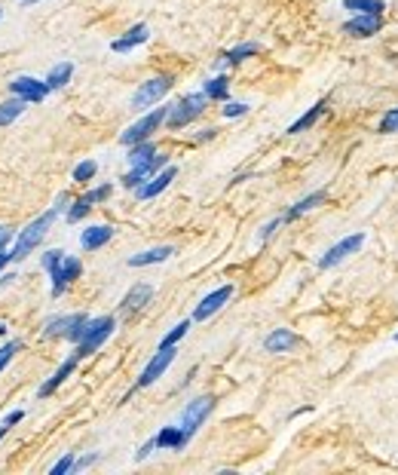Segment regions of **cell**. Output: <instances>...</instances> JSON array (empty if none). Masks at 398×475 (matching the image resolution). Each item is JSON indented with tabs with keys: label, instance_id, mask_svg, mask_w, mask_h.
<instances>
[{
	"label": "cell",
	"instance_id": "1",
	"mask_svg": "<svg viewBox=\"0 0 398 475\" xmlns=\"http://www.w3.org/2000/svg\"><path fill=\"white\" fill-rule=\"evenodd\" d=\"M55 218H59V212L49 209V212H43V215H37L31 224H28L25 230H18V236L13 242V251H9V258H13V264H18V261H25L31 251L40 246L43 236L49 234V227L55 224Z\"/></svg>",
	"mask_w": 398,
	"mask_h": 475
},
{
	"label": "cell",
	"instance_id": "2",
	"mask_svg": "<svg viewBox=\"0 0 398 475\" xmlns=\"http://www.w3.org/2000/svg\"><path fill=\"white\" fill-rule=\"evenodd\" d=\"M117 328V319L114 316H95V319H86V325H83V334L77 340V350H74V356L77 359H86L92 356L95 350L105 347V340L114 334Z\"/></svg>",
	"mask_w": 398,
	"mask_h": 475
},
{
	"label": "cell",
	"instance_id": "3",
	"mask_svg": "<svg viewBox=\"0 0 398 475\" xmlns=\"http://www.w3.org/2000/svg\"><path fill=\"white\" fill-rule=\"evenodd\" d=\"M206 96L202 92H190V96L178 98L175 105H169V114H165V126L169 129H184L190 126L197 117H202V110H206Z\"/></svg>",
	"mask_w": 398,
	"mask_h": 475
},
{
	"label": "cell",
	"instance_id": "4",
	"mask_svg": "<svg viewBox=\"0 0 398 475\" xmlns=\"http://www.w3.org/2000/svg\"><path fill=\"white\" fill-rule=\"evenodd\" d=\"M175 86L172 74H160V77H151L147 83H141V86L135 89L132 96V110H144V108H153L160 105V101L169 96V89Z\"/></svg>",
	"mask_w": 398,
	"mask_h": 475
},
{
	"label": "cell",
	"instance_id": "5",
	"mask_svg": "<svg viewBox=\"0 0 398 475\" xmlns=\"http://www.w3.org/2000/svg\"><path fill=\"white\" fill-rule=\"evenodd\" d=\"M165 114H169V108H153V110H147V114L141 120H135L132 126L126 129L123 135H119V144H138V142H147L156 129H160L165 123Z\"/></svg>",
	"mask_w": 398,
	"mask_h": 475
},
{
	"label": "cell",
	"instance_id": "6",
	"mask_svg": "<svg viewBox=\"0 0 398 475\" xmlns=\"http://www.w3.org/2000/svg\"><path fill=\"white\" fill-rule=\"evenodd\" d=\"M211 408H215V399L211 396H199V399H193V402L184 405V411H181V430L193 439V433L199 430L202 423L209 420V414H211Z\"/></svg>",
	"mask_w": 398,
	"mask_h": 475
},
{
	"label": "cell",
	"instance_id": "7",
	"mask_svg": "<svg viewBox=\"0 0 398 475\" xmlns=\"http://www.w3.org/2000/svg\"><path fill=\"white\" fill-rule=\"evenodd\" d=\"M80 273H83L80 258L64 255V258L59 261V267L49 270V279H52V297H62V294L74 285V279H80Z\"/></svg>",
	"mask_w": 398,
	"mask_h": 475
},
{
	"label": "cell",
	"instance_id": "8",
	"mask_svg": "<svg viewBox=\"0 0 398 475\" xmlns=\"http://www.w3.org/2000/svg\"><path fill=\"white\" fill-rule=\"evenodd\" d=\"M9 96L22 98L28 105H40L49 96V86H46V80H37V77H13L9 80Z\"/></svg>",
	"mask_w": 398,
	"mask_h": 475
},
{
	"label": "cell",
	"instance_id": "9",
	"mask_svg": "<svg viewBox=\"0 0 398 475\" xmlns=\"http://www.w3.org/2000/svg\"><path fill=\"white\" fill-rule=\"evenodd\" d=\"M365 246V234H353V236H344L340 242H334V246H331L325 255L319 258V267L322 270H331V267H337L340 261H346L349 255H356L358 248Z\"/></svg>",
	"mask_w": 398,
	"mask_h": 475
},
{
	"label": "cell",
	"instance_id": "10",
	"mask_svg": "<svg viewBox=\"0 0 398 475\" xmlns=\"http://www.w3.org/2000/svg\"><path fill=\"white\" fill-rule=\"evenodd\" d=\"M175 356H178V353H175V347H160L156 350V356L147 362L144 365V371H141V377H138V389H144V387H151V384H156V380H160L165 371H169V365L175 362Z\"/></svg>",
	"mask_w": 398,
	"mask_h": 475
},
{
	"label": "cell",
	"instance_id": "11",
	"mask_svg": "<svg viewBox=\"0 0 398 475\" xmlns=\"http://www.w3.org/2000/svg\"><path fill=\"white\" fill-rule=\"evenodd\" d=\"M230 294H233V285H221V288H215L211 294H206V297H202V301L197 304V310H193V322L211 319V316H215L221 307L230 301Z\"/></svg>",
	"mask_w": 398,
	"mask_h": 475
},
{
	"label": "cell",
	"instance_id": "12",
	"mask_svg": "<svg viewBox=\"0 0 398 475\" xmlns=\"http://www.w3.org/2000/svg\"><path fill=\"white\" fill-rule=\"evenodd\" d=\"M175 178H178V169H175V166H163L160 172L151 175V178H147L141 188L135 190V193H138V200H153V197H160V193L169 188Z\"/></svg>",
	"mask_w": 398,
	"mask_h": 475
},
{
	"label": "cell",
	"instance_id": "13",
	"mask_svg": "<svg viewBox=\"0 0 398 475\" xmlns=\"http://www.w3.org/2000/svg\"><path fill=\"white\" fill-rule=\"evenodd\" d=\"M380 28H383V16L356 13L349 22H344V34H349V37H374V34H380Z\"/></svg>",
	"mask_w": 398,
	"mask_h": 475
},
{
	"label": "cell",
	"instance_id": "14",
	"mask_svg": "<svg viewBox=\"0 0 398 475\" xmlns=\"http://www.w3.org/2000/svg\"><path fill=\"white\" fill-rule=\"evenodd\" d=\"M83 319H89L86 313H68V316H52V319H46L43 325V338H68V334L74 331V325H80Z\"/></svg>",
	"mask_w": 398,
	"mask_h": 475
},
{
	"label": "cell",
	"instance_id": "15",
	"mask_svg": "<svg viewBox=\"0 0 398 475\" xmlns=\"http://www.w3.org/2000/svg\"><path fill=\"white\" fill-rule=\"evenodd\" d=\"M77 362H80V359L71 353V356L64 359L59 368H55V374H52L49 380H43V384H40V389H37V399H49V396L55 393V389H59V387L64 384V380H68V377L74 374V371H77Z\"/></svg>",
	"mask_w": 398,
	"mask_h": 475
},
{
	"label": "cell",
	"instance_id": "16",
	"mask_svg": "<svg viewBox=\"0 0 398 475\" xmlns=\"http://www.w3.org/2000/svg\"><path fill=\"white\" fill-rule=\"evenodd\" d=\"M151 297H153V285L138 282V285H132V288L126 292L123 304H119V313H123V316H132V313H138V310H144V307L151 304Z\"/></svg>",
	"mask_w": 398,
	"mask_h": 475
},
{
	"label": "cell",
	"instance_id": "17",
	"mask_svg": "<svg viewBox=\"0 0 398 475\" xmlns=\"http://www.w3.org/2000/svg\"><path fill=\"white\" fill-rule=\"evenodd\" d=\"M147 40H151V28H147L144 22H138V25L129 28L123 37H117V40L110 43V50H114V52H132L135 46H141Z\"/></svg>",
	"mask_w": 398,
	"mask_h": 475
},
{
	"label": "cell",
	"instance_id": "18",
	"mask_svg": "<svg viewBox=\"0 0 398 475\" xmlns=\"http://www.w3.org/2000/svg\"><path fill=\"white\" fill-rule=\"evenodd\" d=\"M187 442H190V435L184 433L181 426H163V430L153 435V445L160 451H184Z\"/></svg>",
	"mask_w": 398,
	"mask_h": 475
},
{
	"label": "cell",
	"instance_id": "19",
	"mask_svg": "<svg viewBox=\"0 0 398 475\" xmlns=\"http://www.w3.org/2000/svg\"><path fill=\"white\" fill-rule=\"evenodd\" d=\"M110 239H114V227L92 224V227H86L80 234V246H83V251H98V248H105Z\"/></svg>",
	"mask_w": 398,
	"mask_h": 475
},
{
	"label": "cell",
	"instance_id": "20",
	"mask_svg": "<svg viewBox=\"0 0 398 475\" xmlns=\"http://www.w3.org/2000/svg\"><path fill=\"white\" fill-rule=\"evenodd\" d=\"M264 347H267V353H291L294 347H298V334H294L291 328H276V331H270L267 334V340H264Z\"/></svg>",
	"mask_w": 398,
	"mask_h": 475
},
{
	"label": "cell",
	"instance_id": "21",
	"mask_svg": "<svg viewBox=\"0 0 398 475\" xmlns=\"http://www.w3.org/2000/svg\"><path fill=\"white\" fill-rule=\"evenodd\" d=\"M175 255L172 246H156V248H147V251H138L126 261L129 267H151V264H163V261H169Z\"/></svg>",
	"mask_w": 398,
	"mask_h": 475
},
{
	"label": "cell",
	"instance_id": "22",
	"mask_svg": "<svg viewBox=\"0 0 398 475\" xmlns=\"http://www.w3.org/2000/svg\"><path fill=\"white\" fill-rule=\"evenodd\" d=\"M325 200H328V193H325V190H316V193H310V197H303V200H298V202H294V206H291V209L282 215V221H298L300 215H307V212H312L316 206H322V202H325Z\"/></svg>",
	"mask_w": 398,
	"mask_h": 475
},
{
	"label": "cell",
	"instance_id": "23",
	"mask_svg": "<svg viewBox=\"0 0 398 475\" xmlns=\"http://www.w3.org/2000/svg\"><path fill=\"white\" fill-rule=\"evenodd\" d=\"M325 108H328L325 101H316V105H312L303 117L294 120V123H291L288 129H285V132H288V135H300V132H307V129H312V126H316L319 120H322V114H325Z\"/></svg>",
	"mask_w": 398,
	"mask_h": 475
},
{
	"label": "cell",
	"instance_id": "24",
	"mask_svg": "<svg viewBox=\"0 0 398 475\" xmlns=\"http://www.w3.org/2000/svg\"><path fill=\"white\" fill-rule=\"evenodd\" d=\"M71 77H74V64L71 62H59V64H52V71L46 74V86H49V92H59V89H64L71 83Z\"/></svg>",
	"mask_w": 398,
	"mask_h": 475
},
{
	"label": "cell",
	"instance_id": "25",
	"mask_svg": "<svg viewBox=\"0 0 398 475\" xmlns=\"http://www.w3.org/2000/svg\"><path fill=\"white\" fill-rule=\"evenodd\" d=\"M202 96H206L209 101H227V96H230V80L224 77V74H218V77H209L206 83H202Z\"/></svg>",
	"mask_w": 398,
	"mask_h": 475
},
{
	"label": "cell",
	"instance_id": "26",
	"mask_svg": "<svg viewBox=\"0 0 398 475\" xmlns=\"http://www.w3.org/2000/svg\"><path fill=\"white\" fill-rule=\"evenodd\" d=\"M261 52V46L257 43H239V46H233L230 52H224L218 59V68H224V64H239V62H245V59H252V55H257Z\"/></svg>",
	"mask_w": 398,
	"mask_h": 475
},
{
	"label": "cell",
	"instance_id": "27",
	"mask_svg": "<svg viewBox=\"0 0 398 475\" xmlns=\"http://www.w3.org/2000/svg\"><path fill=\"white\" fill-rule=\"evenodd\" d=\"M25 108H28V101L22 98H6V101H0V126H13L18 117L25 114Z\"/></svg>",
	"mask_w": 398,
	"mask_h": 475
},
{
	"label": "cell",
	"instance_id": "28",
	"mask_svg": "<svg viewBox=\"0 0 398 475\" xmlns=\"http://www.w3.org/2000/svg\"><path fill=\"white\" fill-rule=\"evenodd\" d=\"M156 154V144L147 138V142H138V144H129V154H126V160L129 166H144V163H151V156Z\"/></svg>",
	"mask_w": 398,
	"mask_h": 475
},
{
	"label": "cell",
	"instance_id": "29",
	"mask_svg": "<svg viewBox=\"0 0 398 475\" xmlns=\"http://www.w3.org/2000/svg\"><path fill=\"white\" fill-rule=\"evenodd\" d=\"M344 9H349V13H365V16H383L386 4L383 0H344Z\"/></svg>",
	"mask_w": 398,
	"mask_h": 475
},
{
	"label": "cell",
	"instance_id": "30",
	"mask_svg": "<svg viewBox=\"0 0 398 475\" xmlns=\"http://www.w3.org/2000/svg\"><path fill=\"white\" fill-rule=\"evenodd\" d=\"M92 206H95V202L89 200V193H83V197H77V200H74L71 206H68V212H64V218H68L71 224H80V221L92 212Z\"/></svg>",
	"mask_w": 398,
	"mask_h": 475
},
{
	"label": "cell",
	"instance_id": "31",
	"mask_svg": "<svg viewBox=\"0 0 398 475\" xmlns=\"http://www.w3.org/2000/svg\"><path fill=\"white\" fill-rule=\"evenodd\" d=\"M95 172H98V163H95V160H83V163L74 166V181H77V184H86V181L95 178Z\"/></svg>",
	"mask_w": 398,
	"mask_h": 475
},
{
	"label": "cell",
	"instance_id": "32",
	"mask_svg": "<svg viewBox=\"0 0 398 475\" xmlns=\"http://www.w3.org/2000/svg\"><path fill=\"white\" fill-rule=\"evenodd\" d=\"M187 331H190V319H184V322H178V325H175V328L160 340V347H175V343H178Z\"/></svg>",
	"mask_w": 398,
	"mask_h": 475
},
{
	"label": "cell",
	"instance_id": "33",
	"mask_svg": "<svg viewBox=\"0 0 398 475\" xmlns=\"http://www.w3.org/2000/svg\"><path fill=\"white\" fill-rule=\"evenodd\" d=\"M22 350V340H6L4 347H0V371H4L9 362H13V356Z\"/></svg>",
	"mask_w": 398,
	"mask_h": 475
},
{
	"label": "cell",
	"instance_id": "34",
	"mask_svg": "<svg viewBox=\"0 0 398 475\" xmlns=\"http://www.w3.org/2000/svg\"><path fill=\"white\" fill-rule=\"evenodd\" d=\"M377 132H380V135H395L398 132V108H392L390 114L380 120V129H377Z\"/></svg>",
	"mask_w": 398,
	"mask_h": 475
},
{
	"label": "cell",
	"instance_id": "35",
	"mask_svg": "<svg viewBox=\"0 0 398 475\" xmlns=\"http://www.w3.org/2000/svg\"><path fill=\"white\" fill-rule=\"evenodd\" d=\"M64 258V251L62 248H49V251H43V258H40V264H43V270L49 273V270H55L59 267V261Z\"/></svg>",
	"mask_w": 398,
	"mask_h": 475
},
{
	"label": "cell",
	"instance_id": "36",
	"mask_svg": "<svg viewBox=\"0 0 398 475\" xmlns=\"http://www.w3.org/2000/svg\"><path fill=\"white\" fill-rule=\"evenodd\" d=\"M74 460H77L74 454H64L62 460H55V463H52V469H49V472H52V475H68V472L74 469Z\"/></svg>",
	"mask_w": 398,
	"mask_h": 475
},
{
	"label": "cell",
	"instance_id": "37",
	"mask_svg": "<svg viewBox=\"0 0 398 475\" xmlns=\"http://www.w3.org/2000/svg\"><path fill=\"white\" fill-rule=\"evenodd\" d=\"M245 114H248V105H245V101H227V105H224V117H227V120L245 117Z\"/></svg>",
	"mask_w": 398,
	"mask_h": 475
},
{
	"label": "cell",
	"instance_id": "38",
	"mask_svg": "<svg viewBox=\"0 0 398 475\" xmlns=\"http://www.w3.org/2000/svg\"><path fill=\"white\" fill-rule=\"evenodd\" d=\"M86 193H89V200H92V202H105V200H110V193H114V188H110V184H101V188L86 190Z\"/></svg>",
	"mask_w": 398,
	"mask_h": 475
},
{
	"label": "cell",
	"instance_id": "39",
	"mask_svg": "<svg viewBox=\"0 0 398 475\" xmlns=\"http://www.w3.org/2000/svg\"><path fill=\"white\" fill-rule=\"evenodd\" d=\"M92 463H98V454H95V451L86 454V457H80V460H74V469H71V472H80V469L92 467Z\"/></svg>",
	"mask_w": 398,
	"mask_h": 475
},
{
	"label": "cell",
	"instance_id": "40",
	"mask_svg": "<svg viewBox=\"0 0 398 475\" xmlns=\"http://www.w3.org/2000/svg\"><path fill=\"white\" fill-rule=\"evenodd\" d=\"M153 451H156V445H153V439H151V442H144V445H141V448H138V451H135V463H141V460H147V457H151V454H153Z\"/></svg>",
	"mask_w": 398,
	"mask_h": 475
},
{
	"label": "cell",
	"instance_id": "41",
	"mask_svg": "<svg viewBox=\"0 0 398 475\" xmlns=\"http://www.w3.org/2000/svg\"><path fill=\"white\" fill-rule=\"evenodd\" d=\"M279 224H282V218H273L270 224H264V227H261V242H267V239H270V236H273V230L279 227Z\"/></svg>",
	"mask_w": 398,
	"mask_h": 475
},
{
	"label": "cell",
	"instance_id": "42",
	"mask_svg": "<svg viewBox=\"0 0 398 475\" xmlns=\"http://www.w3.org/2000/svg\"><path fill=\"white\" fill-rule=\"evenodd\" d=\"M9 239H13V227H9V224H0V251L9 246Z\"/></svg>",
	"mask_w": 398,
	"mask_h": 475
},
{
	"label": "cell",
	"instance_id": "43",
	"mask_svg": "<svg viewBox=\"0 0 398 475\" xmlns=\"http://www.w3.org/2000/svg\"><path fill=\"white\" fill-rule=\"evenodd\" d=\"M68 202H71V193H64V190H62V193H59V200H55V206H52V209H55V212H59V215H62V212H68Z\"/></svg>",
	"mask_w": 398,
	"mask_h": 475
},
{
	"label": "cell",
	"instance_id": "44",
	"mask_svg": "<svg viewBox=\"0 0 398 475\" xmlns=\"http://www.w3.org/2000/svg\"><path fill=\"white\" fill-rule=\"evenodd\" d=\"M25 420V411H13V414H6V430H9V426H16V423H22Z\"/></svg>",
	"mask_w": 398,
	"mask_h": 475
},
{
	"label": "cell",
	"instance_id": "45",
	"mask_svg": "<svg viewBox=\"0 0 398 475\" xmlns=\"http://www.w3.org/2000/svg\"><path fill=\"white\" fill-rule=\"evenodd\" d=\"M215 135H218V129H215V126H209V129H202V132L197 135V142H199V144H202V142H211Z\"/></svg>",
	"mask_w": 398,
	"mask_h": 475
},
{
	"label": "cell",
	"instance_id": "46",
	"mask_svg": "<svg viewBox=\"0 0 398 475\" xmlns=\"http://www.w3.org/2000/svg\"><path fill=\"white\" fill-rule=\"evenodd\" d=\"M13 279H16V270H4V273H0V288H4V285H9V282H13Z\"/></svg>",
	"mask_w": 398,
	"mask_h": 475
},
{
	"label": "cell",
	"instance_id": "47",
	"mask_svg": "<svg viewBox=\"0 0 398 475\" xmlns=\"http://www.w3.org/2000/svg\"><path fill=\"white\" fill-rule=\"evenodd\" d=\"M9 264H13V258H9V251L4 248V251H0V273H4V270H6Z\"/></svg>",
	"mask_w": 398,
	"mask_h": 475
},
{
	"label": "cell",
	"instance_id": "48",
	"mask_svg": "<svg viewBox=\"0 0 398 475\" xmlns=\"http://www.w3.org/2000/svg\"><path fill=\"white\" fill-rule=\"evenodd\" d=\"M22 4H25V6H34V4H40V0H22Z\"/></svg>",
	"mask_w": 398,
	"mask_h": 475
},
{
	"label": "cell",
	"instance_id": "49",
	"mask_svg": "<svg viewBox=\"0 0 398 475\" xmlns=\"http://www.w3.org/2000/svg\"><path fill=\"white\" fill-rule=\"evenodd\" d=\"M4 334H6V325H4V322H0V338H4Z\"/></svg>",
	"mask_w": 398,
	"mask_h": 475
},
{
	"label": "cell",
	"instance_id": "50",
	"mask_svg": "<svg viewBox=\"0 0 398 475\" xmlns=\"http://www.w3.org/2000/svg\"><path fill=\"white\" fill-rule=\"evenodd\" d=\"M4 435H6V423H4V426H0V439H4Z\"/></svg>",
	"mask_w": 398,
	"mask_h": 475
},
{
	"label": "cell",
	"instance_id": "51",
	"mask_svg": "<svg viewBox=\"0 0 398 475\" xmlns=\"http://www.w3.org/2000/svg\"><path fill=\"white\" fill-rule=\"evenodd\" d=\"M0 18H4V9H0Z\"/></svg>",
	"mask_w": 398,
	"mask_h": 475
},
{
	"label": "cell",
	"instance_id": "52",
	"mask_svg": "<svg viewBox=\"0 0 398 475\" xmlns=\"http://www.w3.org/2000/svg\"><path fill=\"white\" fill-rule=\"evenodd\" d=\"M395 343H398V334H395Z\"/></svg>",
	"mask_w": 398,
	"mask_h": 475
}]
</instances>
